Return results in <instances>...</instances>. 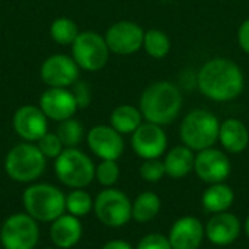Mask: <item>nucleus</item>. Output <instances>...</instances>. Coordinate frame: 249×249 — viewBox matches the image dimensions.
Segmentation results:
<instances>
[{
    "label": "nucleus",
    "instance_id": "bb28decb",
    "mask_svg": "<svg viewBox=\"0 0 249 249\" xmlns=\"http://www.w3.org/2000/svg\"><path fill=\"white\" fill-rule=\"evenodd\" d=\"M143 45H144V50L147 51V54L152 55L153 58H163L169 53V48H171L168 35L159 29L147 31L144 34Z\"/></svg>",
    "mask_w": 249,
    "mask_h": 249
},
{
    "label": "nucleus",
    "instance_id": "7ed1b4c3",
    "mask_svg": "<svg viewBox=\"0 0 249 249\" xmlns=\"http://www.w3.org/2000/svg\"><path fill=\"white\" fill-rule=\"evenodd\" d=\"M25 213L36 222L51 223L66 213L64 193L51 184H32L22 194Z\"/></svg>",
    "mask_w": 249,
    "mask_h": 249
},
{
    "label": "nucleus",
    "instance_id": "6e6552de",
    "mask_svg": "<svg viewBox=\"0 0 249 249\" xmlns=\"http://www.w3.org/2000/svg\"><path fill=\"white\" fill-rule=\"evenodd\" d=\"M38 241V222L28 213H15L1 225L0 244L3 249H34Z\"/></svg>",
    "mask_w": 249,
    "mask_h": 249
},
{
    "label": "nucleus",
    "instance_id": "1a4fd4ad",
    "mask_svg": "<svg viewBox=\"0 0 249 249\" xmlns=\"http://www.w3.org/2000/svg\"><path fill=\"white\" fill-rule=\"evenodd\" d=\"M71 45L73 58L77 63V66L83 70H101L108 61L109 48L107 45L105 38H102L96 32H80Z\"/></svg>",
    "mask_w": 249,
    "mask_h": 249
},
{
    "label": "nucleus",
    "instance_id": "a878e982",
    "mask_svg": "<svg viewBox=\"0 0 249 249\" xmlns=\"http://www.w3.org/2000/svg\"><path fill=\"white\" fill-rule=\"evenodd\" d=\"M50 34L55 42H58L61 45H69L76 41V38L80 32L77 29V25L71 19L58 18L51 23Z\"/></svg>",
    "mask_w": 249,
    "mask_h": 249
},
{
    "label": "nucleus",
    "instance_id": "0eeeda50",
    "mask_svg": "<svg viewBox=\"0 0 249 249\" xmlns=\"http://www.w3.org/2000/svg\"><path fill=\"white\" fill-rule=\"evenodd\" d=\"M96 219L107 228H121L133 219V203L117 188H105L93 200Z\"/></svg>",
    "mask_w": 249,
    "mask_h": 249
},
{
    "label": "nucleus",
    "instance_id": "b1692460",
    "mask_svg": "<svg viewBox=\"0 0 249 249\" xmlns=\"http://www.w3.org/2000/svg\"><path fill=\"white\" fill-rule=\"evenodd\" d=\"M160 212V198L152 193L144 191L133 201V219L139 223L152 222Z\"/></svg>",
    "mask_w": 249,
    "mask_h": 249
},
{
    "label": "nucleus",
    "instance_id": "f3484780",
    "mask_svg": "<svg viewBox=\"0 0 249 249\" xmlns=\"http://www.w3.org/2000/svg\"><path fill=\"white\" fill-rule=\"evenodd\" d=\"M39 108L47 118L61 123L74 115L77 104L73 93L64 88H50L41 95Z\"/></svg>",
    "mask_w": 249,
    "mask_h": 249
},
{
    "label": "nucleus",
    "instance_id": "ddd939ff",
    "mask_svg": "<svg viewBox=\"0 0 249 249\" xmlns=\"http://www.w3.org/2000/svg\"><path fill=\"white\" fill-rule=\"evenodd\" d=\"M79 66L74 58L64 54L48 57L41 66V79L50 88H66L77 82Z\"/></svg>",
    "mask_w": 249,
    "mask_h": 249
},
{
    "label": "nucleus",
    "instance_id": "9b49d317",
    "mask_svg": "<svg viewBox=\"0 0 249 249\" xmlns=\"http://www.w3.org/2000/svg\"><path fill=\"white\" fill-rule=\"evenodd\" d=\"M144 32L143 29L130 20H121L114 23L105 35L107 45L109 51L121 55L133 54L139 51L143 45Z\"/></svg>",
    "mask_w": 249,
    "mask_h": 249
},
{
    "label": "nucleus",
    "instance_id": "412c9836",
    "mask_svg": "<svg viewBox=\"0 0 249 249\" xmlns=\"http://www.w3.org/2000/svg\"><path fill=\"white\" fill-rule=\"evenodd\" d=\"M194 162H196V156L193 150L184 144L171 149L163 160V165L168 177L174 179H179L187 177L194 169Z\"/></svg>",
    "mask_w": 249,
    "mask_h": 249
},
{
    "label": "nucleus",
    "instance_id": "dca6fc26",
    "mask_svg": "<svg viewBox=\"0 0 249 249\" xmlns=\"http://www.w3.org/2000/svg\"><path fill=\"white\" fill-rule=\"evenodd\" d=\"M206 238V226L194 216H184L178 219L169 232V242L172 249H198Z\"/></svg>",
    "mask_w": 249,
    "mask_h": 249
},
{
    "label": "nucleus",
    "instance_id": "2eb2a0df",
    "mask_svg": "<svg viewBox=\"0 0 249 249\" xmlns=\"http://www.w3.org/2000/svg\"><path fill=\"white\" fill-rule=\"evenodd\" d=\"M13 128L25 142H38L48 133V121L41 108L34 105L20 107L13 115Z\"/></svg>",
    "mask_w": 249,
    "mask_h": 249
},
{
    "label": "nucleus",
    "instance_id": "a211bd4d",
    "mask_svg": "<svg viewBox=\"0 0 249 249\" xmlns=\"http://www.w3.org/2000/svg\"><path fill=\"white\" fill-rule=\"evenodd\" d=\"M241 222L239 219L229 213H217L206 225V238L217 247H228L233 244L241 235Z\"/></svg>",
    "mask_w": 249,
    "mask_h": 249
},
{
    "label": "nucleus",
    "instance_id": "393cba45",
    "mask_svg": "<svg viewBox=\"0 0 249 249\" xmlns=\"http://www.w3.org/2000/svg\"><path fill=\"white\" fill-rule=\"evenodd\" d=\"M93 210V200L83 188L71 190L66 196V213L74 217H85Z\"/></svg>",
    "mask_w": 249,
    "mask_h": 249
},
{
    "label": "nucleus",
    "instance_id": "f704fd0d",
    "mask_svg": "<svg viewBox=\"0 0 249 249\" xmlns=\"http://www.w3.org/2000/svg\"><path fill=\"white\" fill-rule=\"evenodd\" d=\"M101 249H134L128 242L125 241H121V239H114V241H109L107 242Z\"/></svg>",
    "mask_w": 249,
    "mask_h": 249
},
{
    "label": "nucleus",
    "instance_id": "f8f14e48",
    "mask_svg": "<svg viewBox=\"0 0 249 249\" xmlns=\"http://www.w3.org/2000/svg\"><path fill=\"white\" fill-rule=\"evenodd\" d=\"M131 146L142 159H159L166 150L168 139L160 125L146 123L133 133Z\"/></svg>",
    "mask_w": 249,
    "mask_h": 249
},
{
    "label": "nucleus",
    "instance_id": "72a5a7b5",
    "mask_svg": "<svg viewBox=\"0 0 249 249\" xmlns=\"http://www.w3.org/2000/svg\"><path fill=\"white\" fill-rule=\"evenodd\" d=\"M238 39H239V44H241L242 50L249 54V19H247L241 25L239 32H238Z\"/></svg>",
    "mask_w": 249,
    "mask_h": 249
},
{
    "label": "nucleus",
    "instance_id": "7c9ffc66",
    "mask_svg": "<svg viewBox=\"0 0 249 249\" xmlns=\"http://www.w3.org/2000/svg\"><path fill=\"white\" fill-rule=\"evenodd\" d=\"M38 149L41 150V153L45 158L50 159H55L61 155V152L64 150V146L61 143V140L58 139V136L55 133H45L39 140H38Z\"/></svg>",
    "mask_w": 249,
    "mask_h": 249
},
{
    "label": "nucleus",
    "instance_id": "4c0bfd02",
    "mask_svg": "<svg viewBox=\"0 0 249 249\" xmlns=\"http://www.w3.org/2000/svg\"><path fill=\"white\" fill-rule=\"evenodd\" d=\"M1 249H3V248H1Z\"/></svg>",
    "mask_w": 249,
    "mask_h": 249
},
{
    "label": "nucleus",
    "instance_id": "c756f323",
    "mask_svg": "<svg viewBox=\"0 0 249 249\" xmlns=\"http://www.w3.org/2000/svg\"><path fill=\"white\" fill-rule=\"evenodd\" d=\"M139 172L144 181L152 182V184L159 182L166 175L163 160H159V159H144Z\"/></svg>",
    "mask_w": 249,
    "mask_h": 249
},
{
    "label": "nucleus",
    "instance_id": "f257e3e1",
    "mask_svg": "<svg viewBox=\"0 0 249 249\" xmlns=\"http://www.w3.org/2000/svg\"><path fill=\"white\" fill-rule=\"evenodd\" d=\"M197 85L203 95L213 101H231L244 89V74L231 60L214 58L206 63L197 76Z\"/></svg>",
    "mask_w": 249,
    "mask_h": 249
},
{
    "label": "nucleus",
    "instance_id": "4468645a",
    "mask_svg": "<svg viewBox=\"0 0 249 249\" xmlns=\"http://www.w3.org/2000/svg\"><path fill=\"white\" fill-rule=\"evenodd\" d=\"M88 146L102 160H117L124 152L121 134L109 125H96L88 133Z\"/></svg>",
    "mask_w": 249,
    "mask_h": 249
},
{
    "label": "nucleus",
    "instance_id": "2f4dec72",
    "mask_svg": "<svg viewBox=\"0 0 249 249\" xmlns=\"http://www.w3.org/2000/svg\"><path fill=\"white\" fill-rule=\"evenodd\" d=\"M136 249H172L168 236L162 233H150L140 239Z\"/></svg>",
    "mask_w": 249,
    "mask_h": 249
},
{
    "label": "nucleus",
    "instance_id": "5701e85b",
    "mask_svg": "<svg viewBox=\"0 0 249 249\" xmlns=\"http://www.w3.org/2000/svg\"><path fill=\"white\" fill-rule=\"evenodd\" d=\"M142 117L140 109L131 105H121L111 114V127L120 134H130L142 125Z\"/></svg>",
    "mask_w": 249,
    "mask_h": 249
},
{
    "label": "nucleus",
    "instance_id": "aec40b11",
    "mask_svg": "<svg viewBox=\"0 0 249 249\" xmlns=\"http://www.w3.org/2000/svg\"><path fill=\"white\" fill-rule=\"evenodd\" d=\"M219 140L228 152L241 153L249 144L248 128L242 121L236 118H229L220 124Z\"/></svg>",
    "mask_w": 249,
    "mask_h": 249
},
{
    "label": "nucleus",
    "instance_id": "6ab92c4d",
    "mask_svg": "<svg viewBox=\"0 0 249 249\" xmlns=\"http://www.w3.org/2000/svg\"><path fill=\"white\" fill-rule=\"evenodd\" d=\"M83 235V226L79 217H74L69 213L61 214L50 228V239L54 247L58 249L73 248L79 244Z\"/></svg>",
    "mask_w": 249,
    "mask_h": 249
},
{
    "label": "nucleus",
    "instance_id": "f03ea898",
    "mask_svg": "<svg viewBox=\"0 0 249 249\" xmlns=\"http://www.w3.org/2000/svg\"><path fill=\"white\" fill-rule=\"evenodd\" d=\"M182 96L178 88L169 82H158L149 86L140 98V112L158 125L171 124L179 114Z\"/></svg>",
    "mask_w": 249,
    "mask_h": 249
},
{
    "label": "nucleus",
    "instance_id": "473e14b6",
    "mask_svg": "<svg viewBox=\"0 0 249 249\" xmlns=\"http://www.w3.org/2000/svg\"><path fill=\"white\" fill-rule=\"evenodd\" d=\"M73 96L77 104V108H86L90 104L92 95H90V88L86 82H74L73 83Z\"/></svg>",
    "mask_w": 249,
    "mask_h": 249
},
{
    "label": "nucleus",
    "instance_id": "9d476101",
    "mask_svg": "<svg viewBox=\"0 0 249 249\" xmlns=\"http://www.w3.org/2000/svg\"><path fill=\"white\" fill-rule=\"evenodd\" d=\"M194 171L197 177L207 184H219L228 179L232 171L229 158L213 147L200 150L196 156Z\"/></svg>",
    "mask_w": 249,
    "mask_h": 249
},
{
    "label": "nucleus",
    "instance_id": "4be33fe9",
    "mask_svg": "<svg viewBox=\"0 0 249 249\" xmlns=\"http://www.w3.org/2000/svg\"><path fill=\"white\" fill-rule=\"evenodd\" d=\"M233 201H235V193L225 182L212 184L204 191L203 198H201L203 207L206 209V212L212 214L228 212L232 207Z\"/></svg>",
    "mask_w": 249,
    "mask_h": 249
},
{
    "label": "nucleus",
    "instance_id": "c85d7f7f",
    "mask_svg": "<svg viewBox=\"0 0 249 249\" xmlns=\"http://www.w3.org/2000/svg\"><path fill=\"white\" fill-rule=\"evenodd\" d=\"M95 178L107 188L114 187L120 178V166L117 160H102L95 169Z\"/></svg>",
    "mask_w": 249,
    "mask_h": 249
},
{
    "label": "nucleus",
    "instance_id": "39448f33",
    "mask_svg": "<svg viewBox=\"0 0 249 249\" xmlns=\"http://www.w3.org/2000/svg\"><path fill=\"white\" fill-rule=\"evenodd\" d=\"M95 169L92 159L76 147L64 149L54 162L58 181L71 190L88 187L95 179Z\"/></svg>",
    "mask_w": 249,
    "mask_h": 249
},
{
    "label": "nucleus",
    "instance_id": "e433bc0d",
    "mask_svg": "<svg viewBox=\"0 0 249 249\" xmlns=\"http://www.w3.org/2000/svg\"><path fill=\"white\" fill-rule=\"evenodd\" d=\"M42 249H58V248H42Z\"/></svg>",
    "mask_w": 249,
    "mask_h": 249
},
{
    "label": "nucleus",
    "instance_id": "cd10ccee",
    "mask_svg": "<svg viewBox=\"0 0 249 249\" xmlns=\"http://www.w3.org/2000/svg\"><path fill=\"white\" fill-rule=\"evenodd\" d=\"M55 134L58 136V139L61 140V143L66 149L76 147L83 139V127L77 120L67 118L60 123Z\"/></svg>",
    "mask_w": 249,
    "mask_h": 249
},
{
    "label": "nucleus",
    "instance_id": "20e7f679",
    "mask_svg": "<svg viewBox=\"0 0 249 249\" xmlns=\"http://www.w3.org/2000/svg\"><path fill=\"white\" fill-rule=\"evenodd\" d=\"M47 158L38 146L26 142L16 144L6 155L4 171L10 179L19 184H31L36 181L45 171Z\"/></svg>",
    "mask_w": 249,
    "mask_h": 249
},
{
    "label": "nucleus",
    "instance_id": "423d86ee",
    "mask_svg": "<svg viewBox=\"0 0 249 249\" xmlns=\"http://www.w3.org/2000/svg\"><path fill=\"white\" fill-rule=\"evenodd\" d=\"M219 120L209 111L194 109L181 124V140L191 150H204L219 140Z\"/></svg>",
    "mask_w": 249,
    "mask_h": 249
},
{
    "label": "nucleus",
    "instance_id": "c9c22d12",
    "mask_svg": "<svg viewBox=\"0 0 249 249\" xmlns=\"http://www.w3.org/2000/svg\"><path fill=\"white\" fill-rule=\"evenodd\" d=\"M244 228H245V233L248 235L249 238V216L247 217V222H245V226H244Z\"/></svg>",
    "mask_w": 249,
    "mask_h": 249
}]
</instances>
